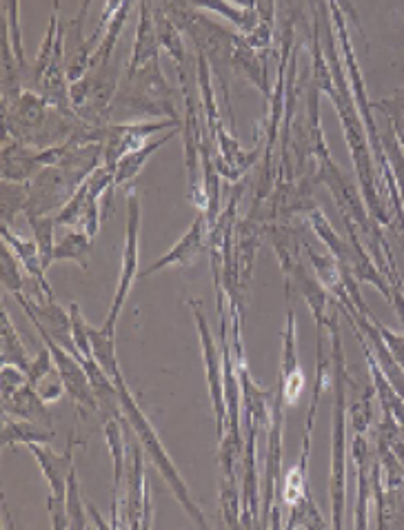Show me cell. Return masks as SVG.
<instances>
[{
  "instance_id": "6da1fadb",
  "label": "cell",
  "mask_w": 404,
  "mask_h": 530,
  "mask_svg": "<svg viewBox=\"0 0 404 530\" xmlns=\"http://www.w3.org/2000/svg\"><path fill=\"white\" fill-rule=\"evenodd\" d=\"M160 5H163L165 14L171 18V23L191 38V43L196 47V54L205 56L211 71H214V76L218 78V85L222 89V100H225L229 118L234 122V114H231V98H229V74H231V58H234L240 34L214 23V20L205 16V12L196 9L194 3H160Z\"/></svg>"
},
{
  "instance_id": "3957f363",
  "label": "cell",
  "mask_w": 404,
  "mask_h": 530,
  "mask_svg": "<svg viewBox=\"0 0 404 530\" xmlns=\"http://www.w3.org/2000/svg\"><path fill=\"white\" fill-rule=\"evenodd\" d=\"M123 116L134 118H169L183 125L174 105V89L169 87L167 78L160 69V58L151 60L143 69L134 74H125L120 80L118 94L109 107V125Z\"/></svg>"
},
{
  "instance_id": "4316f807",
  "label": "cell",
  "mask_w": 404,
  "mask_h": 530,
  "mask_svg": "<svg viewBox=\"0 0 404 530\" xmlns=\"http://www.w3.org/2000/svg\"><path fill=\"white\" fill-rule=\"evenodd\" d=\"M196 9L200 12H209V14H218L222 18H227L229 23H234L238 27V32L242 36H249L260 23L258 16V5H231V3H194Z\"/></svg>"
},
{
  "instance_id": "9a60e30c",
  "label": "cell",
  "mask_w": 404,
  "mask_h": 530,
  "mask_svg": "<svg viewBox=\"0 0 404 530\" xmlns=\"http://www.w3.org/2000/svg\"><path fill=\"white\" fill-rule=\"evenodd\" d=\"M127 528H140L143 526V508H145V495H147V479H145V448L143 444L129 446V460H127Z\"/></svg>"
},
{
  "instance_id": "5bb4252c",
  "label": "cell",
  "mask_w": 404,
  "mask_h": 530,
  "mask_svg": "<svg viewBox=\"0 0 404 530\" xmlns=\"http://www.w3.org/2000/svg\"><path fill=\"white\" fill-rule=\"evenodd\" d=\"M207 231H209L207 216H205V213L198 211L196 220L191 222V227L187 229L185 236L178 240L176 247L169 249L165 256L151 264L149 269L140 271V280L149 278V275H154V273L163 271L167 267H189V264H194L198 260L200 253H202V249H205V244H207Z\"/></svg>"
},
{
  "instance_id": "1f68e13d",
  "label": "cell",
  "mask_w": 404,
  "mask_h": 530,
  "mask_svg": "<svg viewBox=\"0 0 404 530\" xmlns=\"http://www.w3.org/2000/svg\"><path fill=\"white\" fill-rule=\"evenodd\" d=\"M96 200H100V198L96 196L92 189H89L87 180H85L83 187L76 191V196L67 202V205L63 207V211H58L56 216H54L56 218V227H69L72 231H76L80 220L85 218L87 209L92 207V202H96Z\"/></svg>"
},
{
  "instance_id": "5b68a950",
  "label": "cell",
  "mask_w": 404,
  "mask_h": 530,
  "mask_svg": "<svg viewBox=\"0 0 404 530\" xmlns=\"http://www.w3.org/2000/svg\"><path fill=\"white\" fill-rule=\"evenodd\" d=\"M123 76L118 58H111L109 65L92 69L78 83L69 85L74 114L98 127L109 125V107L114 103Z\"/></svg>"
},
{
  "instance_id": "7a4b0ae2",
  "label": "cell",
  "mask_w": 404,
  "mask_h": 530,
  "mask_svg": "<svg viewBox=\"0 0 404 530\" xmlns=\"http://www.w3.org/2000/svg\"><path fill=\"white\" fill-rule=\"evenodd\" d=\"M109 377H111V380H114L116 389H118L120 411H123V417L127 420V424L131 426V431H134V435L138 437V442L143 444L145 453L149 455V460L154 462L156 471H158L160 475H163V479L169 484L171 491H174V497L178 499V504L185 508V513H187L191 519H194L196 526L207 528V519H205V515H202L200 506L196 504V499L191 497V493H189V488H187V484H185V479L180 477L178 468L174 466V460H171L169 453L165 451L163 442H160V437H158V433H156V426L149 422V417L145 415L143 409H140V404L136 402V397L131 395L129 386H127L125 377H123V371H120V366H118V369L111 371Z\"/></svg>"
},
{
  "instance_id": "d4e9b609",
  "label": "cell",
  "mask_w": 404,
  "mask_h": 530,
  "mask_svg": "<svg viewBox=\"0 0 404 530\" xmlns=\"http://www.w3.org/2000/svg\"><path fill=\"white\" fill-rule=\"evenodd\" d=\"M0 362L9 366H18V369H23L25 373L29 369V364H32L27 346L23 344V340H20L12 320H9L5 304L3 309H0Z\"/></svg>"
},
{
  "instance_id": "9c48e42d",
  "label": "cell",
  "mask_w": 404,
  "mask_h": 530,
  "mask_svg": "<svg viewBox=\"0 0 404 530\" xmlns=\"http://www.w3.org/2000/svg\"><path fill=\"white\" fill-rule=\"evenodd\" d=\"M165 129H183V125L169 118L154 122H111L103 134V165L116 169L120 160L143 149L151 136Z\"/></svg>"
},
{
  "instance_id": "e0dca14e",
  "label": "cell",
  "mask_w": 404,
  "mask_h": 530,
  "mask_svg": "<svg viewBox=\"0 0 404 530\" xmlns=\"http://www.w3.org/2000/svg\"><path fill=\"white\" fill-rule=\"evenodd\" d=\"M138 12H140V23L136 29L134 49H131L125 74H134V71L149 65L151 60L160 58V43H158L154 12H151V3H140Z\"/></svg>"
},
{
  "instance_id": "d6986e66",
  "label": "cell",
  "mask_w": 404,
  "mask_h": 530,
  "mask_svg": "<svg viewBox=\"0 0 404 530\" xmlns=\"http://www.w3.org/2000/svg\"><path fill=\"white\" fill-rule=\"evenodd\" d=\"M0 236H3V242L7 244V247L14 251V256L18 258V262L23 264L27 278L34 280L38 284V287L45 291L47 298L54 302V291H52V287H49V282L45 278L47 269L43 267V260H40V253H38L36 242L16 236V233L9 231L7 224H3V229H0Z\"/></svg>"
},
{
  "instance_id": "44dd1931",
  "label": "cell",
  "mask_w": 404,
  "mask_h": 530,
  "mask_svg": "<svg viewBox=\"0 0 404 530\" xmlns=\"http://www.w3.org/2000/svg\"><path fill=\"white\" fill-rule=\"evenodd\" d=\"M231 71L249 80V83L254 85L267 100H271V96H274V89L269 85L265 58H260V54L247 45L245 36H240L238 40L234 58H231Z\"/></svg>"
},
{
  "instance_id": "ffe728a7",
  "label": "cell",
  "mask_w": 404,
  "mask_h": 530,
  "mask_svg": "<svg viewBox=\"0 0 404 530\" xmlns=\"http://www.w3.org/2000/svg\"><path fill=\"white\" fill-rule=\"evenodd\" d=\"M3 413L47 428H52L54 424L52 413H49V404L38 395V391L29 382L20 386L14 395H9L7 400H3Z\"/></svg>"
},
{
  "instance_id": "484cf974",
  "label": "cell",
  "mask_w": 404,
  "mask_h": 530,
  "mask_svg": "<svg viewBox=\"0 0 404 530\" xmlns=\"http://www.w3.org/2000/svg\"><path fill=\"white\" fill-rule=\"evenodd\" d=\"M54 440V431L47 426H40L34 422H16L12 417L3 413V446H16V444H49Z\"/></svg>"
},
{
  "instance_id": "8d00e7d4",
  "label": "cell",
  "mask_w": 404,
  "mask_h": 530,
  "mask_svg": "<svg viewBox=\"0 0 404 530\" xmlns=\"http://www.w3.org/2000/svg\"><path fill=\"white\" fill-rule=\"evenodd\" d=\"M83 493H80V482L76 468H72L67 479V515H69V528L72 530H85L87 528V515H85Z\"/></svg>"
},
{
  "instance_id": "836d02e7",
  "label": "cell",
  "mask_w": 404,
  "mask_h": 530,
  "mask_svg": "<svg viewBox=\"0 0 404 530\" xmlns=\"http://www.w3.org/2000/svg\"><path fill=\"white\" fill-rule=\"evenodd\" d=\"M29 205V185L20 182H5L0 187V207H3V224H12L18 213H25Z\"/></svg>"
},
{
  "instance_id": "2e32d148",
  "label": "cell",
  "mask_w": 404,
  "mask_h": 530,
  "mask_svg": "<svg viewBox=\"0 0 404 530\" xmlns=\"http://www.w3.org/2000/svg\"><path fill=\"white\" fill-rule=\"evenodd\" d=\"M38 151L23 145V142L3 138V180L20 182V185H32V180L40 173Z\"/></svg>"
},
{
  "instance_id": "f546056e",
  "label": "cell",
  "mask_w": 404,
  "mask_h": 530,
  "mask_svg": "<svg viewBox=\"0 0 404 530\" xmlns=\"http://www.w3.org/2000/svg\"><path fill=\"white\" fill-rule=\"evenodd\" d=\"M60 3H54L52 7V16H49V25H47V34L43 38V43L38 47V54L34 60V67H32V78H29V85L27 89L32 91L36 87V83L40 78L45 76V71L49 69V63H52L54 52H56V40H58V32H60Z\"/></svg>"
},
{
  "instance_id": "f1b7e54d",
  "label": "cell",
  "mask_w": 404,
  "mask_h": 530,
  "mask_svg": "<svg viewBox=\"0 0 404 530\" xmlns=\"http://www.w3.org/2000/svg\"><path fill=\"white\" fill-rule=\"evenodd\" d=\"M131 9H134V5L131 3H120V9L114 14V18L109 20V25L103 34V40H100V45H98L96 54L92 58V67H89V71L98 69V67H105L111 63V58H114V52L118 47V38H120V34H123Z\"/></svg>"
},
{
  "instance_id": "8fae6325",
  "label": "cell",
  "mask_w": 404,
  "mask_h": 530,
  "mask_svg": "<svg viewBox=\"0 0 404 530\" xmlns=\"http://www.w3.org/2000/svg\"><path fill=\"white\" fill-rule=\"evenodd\" d=\"M36 331H38L40 338H43L49 353H52L56 371L60 375V380H63V384H65L67 395L72 397V402L76 406H80V409H87V411H92V413L100 411L98 409V400H96V395H94V389H92V384H89V377L85 373V366L80 364V360L74 358L72 353L65 351L63 346L56 344L52 338H49V333L45 329H40V326H36Z\"/></svg>"
},
{
  "instance_id": "ba28073f",
  "label": "cell",
  "mask_w": 404,
  "mask_h": 530,
  "mask_svg": "<svg viewBox=\"0 0 404 530\" xmlns=\"http://www.w3.org/2000/svg\"><path fill=\"white\" fill-rule=\"evenodd\" d=\"M140 222H143V205H140V196L136 191L127 193V224H125V247H123V260H120V278L114 300H111V309L107 313V322L103 324L107 331L116 333V324L123 311L125 302L131 293L134 282L140 278Z\"/></svg>"
},
{
  "instance_id": "f35d334b",
  "label": "cell",
  "mask_w": 404,
  "mask_h": 530,
  "mask_svg": "<svg viewBox=\"0 0 404 530\" xmlns=\"http://www.w3.org/2000/svg\"><path fill=\"white\" fill-rule=\"evenodd\" d=\"M376 109H380L391 122V131L396 134L400 147L404 149V96L398 94L391 100H380L376 103Z\"/></svg>"
},
{
  "instance_id": "8992f818",
  "label": "cell",
  "mask_w": 404,
  "mask_h": 530,
  "mask_svg": "<svg viewBox=\"0 0 404 530\" xmlns=\"http://www.w3.org/2000/svg\"><path fill=\"white\" fill-rule=\"evenodd\" d=\"M78 440L72 435V440L67 442L63 453H54L52 448L45 444H29V453L36 457V462L43 471L47 486H49V499L47 511L52 517V528L65 530L69 528V515H67V479L74 468V451Z\"/></svg>"
},
{
  "instance_id": "52a82bcc",
  "label": "cell",
  "mask_w": 404,
  "mask_h": 530,
  "mask_svg": "<svg viewBox=\"0 0 404 530\" xmlns=\"http://www.w3.org/2000/svg\"><path fill=\"white\" fill-rule=\"evenodd\" d=\"M85 180V173L63 165L43 167L32 180V185H29V205L25 209V218L56 216L76 196V191L83 187Z\"/></svg>"
},
{
  "instance_id": "d590c367",
  "label": "cell",
  "mask_w": 404,
  "mask_h": 530,
  "mask_svg": "<svg viewBox=\"0 0 404 530\" xmlns=\"http://www.w3.org/2000/svg\"><path fill=\"white\" fill-rule=\"evenodd\" d=\"M23 264L18 262L14 256V251L3 244L0 249V282H3V289L9 293H25V275L20 271Z\"/></svg>"
},
{
  "instance_id": "74e56055",
  "label": "cell",
  "mask_w": 404,
  "mask_h": 530,
  "mask_svg": "<svg viewBox=\"0 0 404 530\" xmlns=\"http://www.w3.org/2000/svg\"><path fill=\"white\" fill-rule=\"evenodd\" d=\"M69 315H72V331H74V342L80 351V360L94 358L92 338H89V322L83 318V313H80V307L76 302L69 304Z\"/></svg>"
},
{
  "instance_id": "83f0119b",
  "label": "cell",
  "mask_w": 404,
  "mask_h": 530,
  "mask_svg": "<svg viewBox=\"0 0 404 530\" xmlns=\"http://www.w3.org/2000/svg\"><path fill=\"white\" fill-rule=\"evenodd\" d=\"M353 460L358 471V504H356V528H367V504H369V444L362 433H356L353 442Z\"/></svg>"
},
{
  "instance_id": "ab89813d",
  "label": "cell",
  "mask_w": 404,
  "mask_h": 530,
  "mask_svg": "<svg viewBox=\"0 0 404 530\" xmlns=\"http://www.w3.org/2000/svg\"><path fill=\"white\" fill-rule=\"evenodd\" d=\"M54 358H52V353H49V349L45 346V349H40L36 353V358L32 360V364H29V369H27V382L34 386L40 384L45 380L47 375H52L56 369H54Z\"/></svg>"
},
{
  "instance_id": "ee69618b",
  "label": "cell",
  "mask_w": 404,
  "mask_h": 530,
  "mask_svg": "<svg viewBox=\"0 0 404 530\" xmlns=\"http://www.w3.org/2000/svg\"><path fill=\"white\" fill-rule=\"evenodd\" d=\"M85 504H87V511H89V515H92V517L96 519V528H111V524H105V522H103V517L98 515V511H96V508H94L92 504H89V502H85Z\"/></svg>"
},
{
  "instance_id": "7c38bea8",
  "label": "cell",
  "mask_w": 404,
  "mask_h": 530,
  "mask_svg": "<svg viewBox=\"0 0 404 530\" xmlns=\"http://www.w3.org/2000/svg\"><path fill=\"white\" fill-rule=\"evenodd\" d=\"M14 298L34 326L45 329L49 333V338L80 360V351L74 342V331H72V315H67V311L60 307L56 300L36 302L32 298H27L25 293H14Z\"/></svg>"
},
{
  "instance_id": "7402d4cb",
  "label": "cell",
  "mask_w": 404,
  "mask_h": 530,
  "mask_svg": "<svg viewBox=\"0 0 404 530\" xmlns=\"http://www.w3.org/2000/svg\"><path fill=\"white\" fill-rule=\"evenodd\" d=\"M105 437H107L109 455H111V460H114V497H111V528H120L118 502H120V486H123L125 475H127V457H125L123 428H120V420H116V417H107Z\"/></svg>"
},
{
  "instance_id": "e575fe53",
  "label": "cell",
  "mask_w": 404,
  "mask_h": 530,
  "mask_svg": "<svg viewBox=\"0 0 404 530\" xmlns=\"http://www.w3.org/2000/svg\"><path fill=\"white\" fill-rule=\"evenodd\" d=\"M5 9L7 14V25H9V38H12V45H14V54L20 69H23L25 74V89L29 85V78H32V71H29V63L25 58V47H23V27H20V5L18 3H3L0 5Z\"/></svg>"
},
{
  "instance_id": "b9f144b4",
  "label": "cell",
  "mask_w": 404,
  "mask_h": 530,
  "mask_svg": "<svg viewBox=\"0 0 404 530\" xmlns=\"http://www.w3.org/2000/svg\"><path fill=\"white\" fill-rule=\"evenodd\" d=\"M25 384H27V373L23 369L3 364V369H0V389H3V400H7L9 395H14L20 386H25Z\"/></svg>"
},
{
  "instance_id": "cb8c5ba5",
  "label": "cell",
  "mask_w": 404,
  "mask_h": 530,
  "mask_svg": "<svg viewBox=\"0 0 404 530\" xmlns=\"http://www.w3.org/2000/svg\"><path fill=\"white\" fill-rule=\"evenodd\" d=\"M176 134H183V129H169L167 134L163 138H158L154 142H147V145L143 149H138L134 151V154H129L125 156L123 160L118 162L116 165V180H114V189L116 187H123L127 185V182L134 180L140 171H143V167L147 165V160L156 154L158 149H163L167 142L174 138Z\"/></svg>"
},
{
  "instance_id": "7bdbcfd3",
  "label": "cell",
  "mask_w": 404,
  "mask_h": 530,
  "mask_svg": "<svg viewBox=\"0 0 404 530\" xmlns=\"http://www.w3.org/2000/svg\"><path fill=\"white\" fill-rule=\"evenodd\" d=\"M36 391H38V395L43 397V400H45L47 404H54V402H58V400H63V395L67 393L65 384H63V380H60L58 371H54L52 375H47L45 380L36 386Z\"/></svg>"
},
{
  "instance_id": "4fadbf2b",
  "label": "cell",
  "mask_w": 404,
  "mask_h": 530,
  "mask_svg": "<svg viewBox=\"0 0 404 530\" xmlns=\"http://www.w3.org/2000/svg\"><path fill=\"white\" fill-rule=\"evenodd\" d=\"M287 280V278H285ZM287 326L282 333V366H280V380L278 386L285 395L287 406H296L302 391H305V373L298 364V344H296V313L294 302H291V280H287Z\"/></svg>"
},
{
  "instance_id": "603a6c76",
  "label": "cell",
  "mask_w": 404,
  "mask_h": 530,
  "mask_svg": "<svg viewBox=\"0 0 404 530\" xmlns=\"http://www.w3.org/2000/svg\"><path fill=\"white\" fill-rule=\"evenodd\" d=\"M151 12H154V20H156V32H158V43L160 47L165 49V52L174 60L176 67H178V76L189 74V54L185 49V40H183V32L171 23V18L165 14V9L160 3H151Z\"/></svg>"
},
{
  "instance_id": "60d3db41",
  "label": "cell",
  "mask_w": 404,
  "mask_h": 530,
  "mask_svg": "<svg viewBox=\"0 0 404 530\" xmlns=\"http://www.w3.org/2000/svg\"><path fill=\"white\" fill-rule=\"evenodd\" d=\"M371 395H373V389L351 404V422H353V428H356V433H365L367 426L371 424V417H373Z\"/></svg>"
},
{
  "instance_id": "277c9868",
  "label": "cell",
  "mask_w": 404,
  "mask_h": 530,
  "mask_svg": "<svg viewBox=\"0 0 404 530\" xmlns=\"http://www.w3.org/2000/svg\"><path fill=\"white\" fill-rule=\"evenodd\" d=\"M329 331L333 338V444H331V508H333V526L342 528V515H345V491H347V364L345 351H342L340 329L336 315H329Z\"/></svg>"
},
{
  "instance_id": "4dcf8cb0",
  "label": "cell",
  "mask_w": 404,
  "mask_h": 530,
  "mask_svg": "<svg viewBox=\"0 0 404 530\" xmlns=\"http://www.w3.org/2000/svg\"><path fill=\"white\" fill-rule=\"evenodd\" d=\"M94 240L83 231H69L67 236L56 244L54 262H76L80 269L89 271V253H92Z\"/></svg>"
},
{
  "instance_id": "30bf717a",
  "label": "cell",
  "mask_w": 404,
  "mask_h": 530,
  "mask_svg": "<svg viewBox=\"0 0 404 530\" xmlns=\"http://www.w3.org/2000/svg\"><path fill=\"white\" fill-rule=\"evenodd\" d=\"M189 307L194 309V318L198 324L200 333V346H202V362H205V373H207V386L211 395V404H214L216 413V431L218 440H222V435L227 431V400H225V373H222V355L216 349V342L211 338L209 324L205 320V315L200 311L198 300H189Z\"/></svg>"
},
{
  "instance_id": "d6a6232c",
  "label": "cell",
  "mask_w": 404,
  "mask_h": 530,
  "mask_svg": "<svg viewBox=\"0 0 404 530\" xmlns=\"http://www.w3.org/2000/svg\"><path fill=\"white\" fill-rule=\"evenodd\" d=\"M29 227L34 231V242L43 260V267L49 269L54 264V253H56V242H54V229H56V218L54 216H27Z\"/></svg>"
},
{
  "instance_id": "ac0fdd59",
  "label": "cell",
  "mask_w": 404,
  "mask_h": 530,
  "mask_svg": "<svg viewBox=\"0 0 404 530\" xmlns=\"http://www.w3.org/2000/svg\"><path fill=\"white\" fill-rule=\"evenodd\" d=\"M0 36H3L0 38V49H3V54H0V83H3V103L9 105L25 91V74L14 54L12 38H9L7 14L3 7H0Z\"/></svg>"
}]
</instances>
